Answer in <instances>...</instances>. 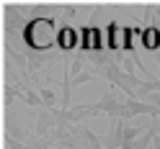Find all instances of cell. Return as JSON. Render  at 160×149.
Here are the masks:
<instances>
[{"instance_id": "3", "label": "cell", "mask_w": 160, "mask_h": 149, "mask_svg": "<svg viewBox=\"0 0 160 149\" xmlns=\"http://www.w3.org/2000/svg\"><path fill=\"white\" fill-rule=\"evenodd\" d=\"M75 41H80V34H75V31H70V28H65L62 34H59V44H62L65 49H70Z\"/></svg>"}, {"instance_id": "2", "label": "cell", "mask_w": 160, "mask_h": 149, "mask_svg": "<svg viewBox=\"0 0 160 149\" xmlns=\"http://www.w3.org/2000/svg\"><path fill=\"white\" fill-rule=\"evenodd\" d=\"M129 36H132V31H127V28H111V44L114 46H127Z\"/></svg>"}, {"instance_id": "4", "label": "cell", "mask_w": 160, "mask_h": 149, "mask_svg": "<svg viewBox=\"0 0 160 149\" xmlns=\"http://www.w3.org/2000/svg\"><path fill=\"white\" fill-rule=\"evenodd\" d=\"M142 44H145V46H150V49H155V46L160 44V36H158L155 28H150V31H145V34H142Z\"/></svg>"}, {"instance_id": "1", "label": "cell", "mask_w": 160, "mask_h": 149, "mask_svg": "<svg viewBox=\"0 0 160 149\" xmlns=\"http://www.w3.org/2000/svg\"><path fill=\"white\" fill-rule=\"evenodd\" d=\"M26 39H28V44H31V46H39V49L49 46V44L57 39L54 23L47 21V18H39V21H34L31 26L26 28Z\"/></svg>"}]
</instances>
